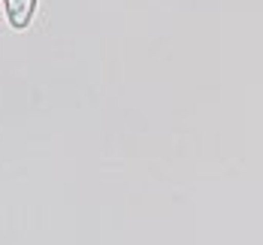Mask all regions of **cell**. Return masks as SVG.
<instances>
[{
    "instance_id": "cell-1",
    "label": "cell",
    "mask_w": 263,
    "mask_h": 245,
    "mask_svg": "<svg viewBox=\"0 0 263 245\" xmlns=\"http://www.w3.org/2000/svg\"><path fill=\"white\" fill-rule=\"evenodd\" d=\"M6 6V22L15 27V30H25L33 18V9H36V0H3Z\"/></svg>"
}]
</instances>
